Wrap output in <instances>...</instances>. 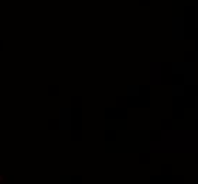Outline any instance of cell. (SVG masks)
I'll return each mask as SVG.
<instances>
[{
    "mask_svg": "<svg viewBox=\"0 0 198 184\" xmlns=\"http://www.w3.org/2000/svg\"><path fill=\"white\" fill-rule=\"evenodd\" d=\"M195 184H198V177H195Z\"/></svg>",
    "mask_w": 198,
    "mask_h": 184,
    "instance_id": "obj_1",
    "label": "cell"
}]
</instances>
